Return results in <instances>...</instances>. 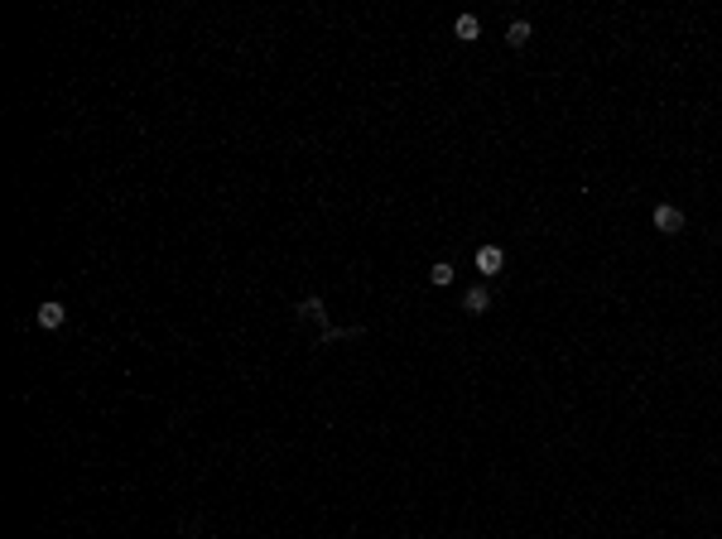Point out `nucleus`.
<instances>
[{
  "mask_svg": "<svg viewBox=\"0 0 722 539\" xmlns=\"http://www.w3.org/2000/svg\"><path fill=\"white\" fill-rule=\"evenodd\" d=\"M462 308H467L472 318H481V313L491 308V294H486V289H481V284H477V289H467V294H462Z\"/></svg>",
  "mask_w": 722,
  "mask_h": 539,
  "instance_id": "obj_4",
  "label": "nucleus"
},
{
  "mask_svg": "<svg viewBox=\"0 0 722 539\" xmlns=\"http://www.w3.org/2000/svg\"><path fill=\"white\" fill-rule=\"evenodd\" d=\"M63 323H68V308L58 298H44L39 303V327H63Z\"/></svg>",
  "mask_w": 722,
  "mask_h": 539,
  "instance_id": "obj_3",
  "label": "nucleus"
},
{
  "mask_svg": "<svg viewBox=\"0 0 722 539\" xmlns=\"http://www.w3.org/2000/svg\"><path fill=\"white\" fill-rule=\"evenodd\" d=\"M501 265H506V250H501V246H481V250H477V270L486 274V279H496Z\"/></svg>",
  "mask_w": 722,
  "mask_h": 539,
  "instance_id": "obj_2",
  "label": "nucleus"
},
{
  "mask_svg": "<svg viewBox=\"0 0 722 539\" xmlns=\"http://www.w3.org/2000/svg\"><path fill=\"white\" fill-rule=\"evenodd\" d=\"M506 44H510V49H525V44H530V25H525V20H515V25L506 29Z\"/></svg>",
  "mask_w": 722,
  "mask_h": 539,
  "instance_id": "obj_7",
  "label": "nucleus"
},
{
  "mask_svg": "<svg viewBox=\"0 0 722 539\" xmlns=\"http://www.w3.org/2000/svg\"><path fill=\"white\" fill-rule=\"evenodd\" d=\"M299 318H303V323H323V318H327V308H323V298H318V294H308V298H303V303H299Z\"/></svg>",
  "mask_w": 722,
  "mask_h": 539,
  "instance_id": "obj_5",
  "label": "nucleus"
},
{
  "mask_svg": "<svg viewBox=\"0 0 722 539\" xmlns=\"http://www.w3.org/2000/svg\"><path fill=\"white\" fill-rule=\"evenodd\" d=\"M453 34H457V39H462V44H472V39H477V34H481V25H477V15H457V25H453Z\"/></svg>",
  "mask_w": 722,
  "mask_h": 539,
  "instance_id": "obj_6",
  "label": "nucleus"
},
{
  "mask_svg": "<svg viewBox=\"0 0 722 539\" xmlns=\"http://www.w3.org/2000/svg\"><path fill=\"white\" fill-rule=\"evenodd\" d=\"M428 279H433V284H453V265H448V260L428 265Z\"/></svg>",
  "mask_w": 722,
  "mask_h": 539,
  "instance_id": "obj_8",
  "label": "nucleus"
},
{
  "mask_svg": "<svg viewBox=\"0 0 722 539\" xmlns=\"http://www.w3.org/2000/svg\"><path fill=\"white\" fill-rule=\"evenodd\" d=\"M655 231H665V236H679V231H684V212H679L674 202H660V207H655Z\"/></svg>",
  "mask_w": 722,
  "mask_h": 539,
  "instance_id": "obj_1",
  "label": "nucleus"
}]
</instances>
